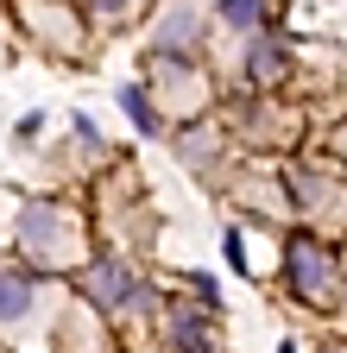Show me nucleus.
I'll return each instance as SVG.
<instances>
[{"instance_id":"obj_1","label":"nucleus","mask_w":347,"mask_h":353,"mask_svg":"<svg viewBox=\"0 0 347 353\" xmlns=\"http://www.w3.org/2000/svg\"><path fill=\"white\" fill-rule=\"evenodd\" d=\"M19 252L32 272H51V265H82V214L63 202H26L19 214Z\"/></svg>"},{"instance_id":"obj_2","label":"nucleus","mask_w":347,"mask_h":353,"mask_svg":"<svg viewBox=\"0 0 347 353\" xmlns=\"http://www.w3.org/2000/svg\"><path fill=\"white\" fill-rule=\"evenodd\" d=\"M76 284H82V296H89L95 309H108V316H126V309H152L146 278H139L120 252H95V259L76 272Z\"/></svg>"},{"instance_id":"obj_3","label":"nucleus","mask_w":347,"mask_h":353,"mask_svg":"<svg viewBox=\"0 0 347 353\" xmlns=\"http://www.w3.org/2000/svg\"><path fill=\"white\" fill-rule=\"evenodd\" d=\"M335 278H341V265H335V252H328L322 240H310V234L284 240V284H290L297 303L328 309V303H335Z\"/></svg>"},{"instance_id":"obj_4","label":"nucleus","mask_w":347,"mask_h":353,"mask_svg":"<svg viewBox=\"0 0 347 353\" xmlns=\"http://www.w3.org/2000/svg\"><path fill=\"white\" fill-rule=\"evenodd\" d=\"M38 296H45V272H32V265H7L0 272V322H26Z\"/></svg>"},{"instance_id":"obj_5","label":"nucleus","mask_w":347,"mask_h":353,"mask_svg":"<svg viewBox=\"0 0 347 353\" xmlns=\"http://www.w3.org/2000/svg\"><path fill=\"white\" fill-rule=\"evenodd\" d=\"M284 70H290L284 44H278V38H252V51H246V82H252V88H272Z\"/></svg>"},{"instance_id":"obj_6","label":"nucleus","mask_w":347,"mask_h":353,"mask_svg":"<svg viewBox=\"0 0 347 353\" xmlns=\"http://www.w3.org/2000/svg\"><path fill=\"white\" fill-rule=\"evenodd\" d=\"M152 51H158V57H170V63H177V57H190V51H196V13H190V7H184V13H170Z\"/></svg>"},{"instance_id":"obj_7","label":"nucleus","mask_w":347,"mask_h":353,"mask_svg":"<svg viewBox=\"0 0 347 353\" xmlns=\"http://www.w3.org/2000/svg\"><path fill=\"white\" fill-rule=\"evenodd\" d=\"M120 108H126V120H133L139 132H158V108H152V88L146 82H126L120 88Z\"/></svg>"},{"instance_id":"obj_8","label":"nucleus","mask_w":347,"mask_h":353,"mask_svg":"<svg viewBox=\"0 0 347 353\" xmlns=\"http://www.w3.org/2000/svg\"><path fill=\"white\" fill-rule=\"evenodd\" d=\"M215 145H221V139H215L208 126H184V132H177V158H190L196 170H202V164L215 158Z\"/></svg>"},{"instance_id":"obj_9","label":"nucleus","mask_w":347,"mask_h":353,"mask_svg":"<svg viewBox=\"0 0 347 353\" xmlns=\"http://www.w3.org/2000/svg\"><path fill=\"white\" fill-rule=\"evenodd\" d=\"M221 26H234V32H252V26H266V0H221Z\"/></svg>"},{"instance_id":"obj_10","label":"nucleus","mask_w":347,"mask_h":353,"mask_svg":"<svg viewBox=\"0 0 347 353\" xmlns=\"http://www.w3.org/2000/svg\"><path fill=\"white\" fill-rule=\"evenodd\" d=\"M89 7H95V13H101V19H120V13H126V7H133V0H89Z\"/></svg>"}]
</instances>
